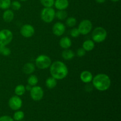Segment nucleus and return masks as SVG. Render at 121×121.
Instances as JSON below:
<instances>
[{
    "label": "nucleus",
    "instance_id": "aec40b11",
    "mask_svg": "<svg viewBox=\"0 0 121 121\" xmlns=\"http://www.w3.org/2000/svg\"><path fill=\"white\" fill-rule=\"evenodd\" d=\"M26 91V88H25V86L24 85H18L15 87L14 92L17 96H22L24 94Z\"/></svg>",
    "mask_w": 121,
    "mask_h": 121
},
{
    "label": "nucleus",
    "instance_id": "7ed1b4c3",
    "mask_svg": "<svg viewBox=\"0 0 121 121\" xmlns=\"http://www.w3.org/2000/svg\"><path fill=\"white\" fill-rule=\"evenodd\" d=\"M107 37V31L104 28L98 27L93 30L92 33V40L94 42L100 43L106 40Z\"/></svg>",
    "mask_w": 121,
    "mask_h": 121
},
{
    "label": "nucleus",
    "instance_id": "412c9836",
    "mask_svg": "<svg viewBox=\"0 0 121 121\" xmlns=\"http://www.w3.org/2000/svg\"><path fill=\"white\" fill-rule=\"evenodd\" d=\"M27 82H28V85H31V86H36L39 82V79L36 76L31 74L28 77V79H27Z\"/></svg>",
    "mask_w": 121,
    "mask_h": 121
},
{
    "label": "nucleus",
    "instance_id": "f257e3e1",
    "mask_svg": "<svg viewBox=\"0 0 121 121\" xmlns=\"http://www.w3.org/2000/svg\"><path fill=\"white\" fill-rule=\"evenodd\" d=\"M50 72L52 77L56 80H62L67 76L69 73L67 66L61 61H56L51 64Z\"/></svg>",
    "mask_w": 121,
    "mask_h": 121
},
{
    "label": "nucleus",
    "instance_id": "9d476101",
    "mask_svg": "<svg viewBox=\"0 0 121 121\" xmlns=\"http://www.w3.org/2000/svg\"><path fill=\"white\" fill-rule=\"evenodd\" d=\"M35 29L30 24H24L20 29V34L25 38H30L34 35Z\"/></svg>",
    "mask_w": 121,
    "mask_h": 121
},
{
    "label": "nucleus",
    "instance_id": "0eeeda50",
    "mask_svg": "<svg viewBox=\"0 0 121 121\" xmlns=\"http://www.w3.org/2000/svg\"><path fill=\"white\" fill-rule=\"evenodd\" d=\"M92 23L90 20H82L79 24L78 30L80 34L86 35L92 31Z\"/></svg>",
    "mask_w": 121,
    "mask_h": 121
},
{
    "label": "nucleus",
    "instance_id": "39448f33",
    "mask_svg": "<svg viewBox=\"0 0 121 121\" xmlns=\"http://www.w3.org/2000/svg\"><path fill=\"white\" fill-rule=\"evenodd\" d=\"M56 12L52 7L46 8L42 9L41 12V18L46 23H50L55 18Z\"/></svg>",
    "mask_w": 121,
    "mask_h": 121
},
{
    "label": "nucleus",
    "instance_id": "f3484780",
    "mask_svg": "<svg viewBox=\"0 0 121 121\" xmlns=\"http://www.w3.org/2000/svg\"><path fill=\"white\" fill-rule=\"evenodd\" d=\"M61 56L63 59L66 60H70L73 59L74 57V53L72 50L65 49V50L63 51L61 53Z\"/></svg>",
    "mask_w": 121,
    "mask_h": 121
},
{
    "label": "nucleus",
    "instance_id": "7c9ffc66",
    "mask_svg": "<svg viewBox=\"0 0 121 121\" xmlns=\"http://www.w3.org/2000/svg\"><path fill=\"white\" fill-rule=\"evenodd\" d=\"M0 121H14V120L9 116L4 115L0 117Z\"/></svg>",
    "mask_w": 121,
    "mask_h": 121
},
{
    "label": "nucleus",
    "instance_id": "b1692460",
    "mask_svg": "<svg viewBox=\"0 0 121 121\" xmlns=\"http://www.w3.org/2000/svg\"><path fill=\"white\" fill-rule=\"evenodd\" d=\"M11 0H0V8L2 9H7L10 7Z\"/></svg>",
    "mask_w": 121,
    "mask_h": 121
},
{
    "label": "nucleus",
    "instance_id": "f03ea898",
    "mask_svg": "<svg viewBox=\"0 0 121 121\" xmlns=\"http://www.w3.org/2000/svg\"><path fill=\"white\" fill-rule=\"evenodd\" d=\"M93 86L99 91H106L110 87L111 80L106 74L100 73L96 75L92 80Z\"/></svg>",
    "mask_w": 121,
    "mask_h": 121
},
{
    "label": "nucleus",
    "instance_id": "a878e982",
    "mask_svg": "<svg viewBox=\"0 0 121 121\" xmlns=\"http://www.w3.org/2000/svg\"><path fill=\"white\" fill-rule=\"evenodd\" d=\"M11 53V50L9 48L7 47L6 46H1L0 47V54L4 56H8Z\"/></svg>",
    "mask_w": 121,
    "mask_h": 121
},
{
    "label": "nucleus",
    "instance_id": "bb28decb",
    "mask_svg": "<svg viewBox=\"0 0 121 121\" xmlns=\"http://www.w3.org/2000/svg\"><path fill=\"white\" fill-rule=\"evenodd\" d=\"M41 4L46 8H50L54 5V0H40Z\"/></svg>",
    "mask_w": 121,
    "mask_h": 121
},
{
    "label": "nucleus",
    "instance_id": "6ab92c4d",
    "mask_svg": "<svg viewBox=\"0 0 121 121\" xmlns=\"http://www.w3.org/2000/svg\"><path fill=\"white\" fill-rule=\"evenodd\" d=\"M57 80L53 77H50L46 80V86L49 89H53L56 86Z\"/></svg>",
    "mask_w": 121,
    "mask_h": 121
},
{
    "label": "nucleus",
    "instance_id": "c85d7f7f",
    "mask_svg": "<svg viewBox=\"0 0 121 121\" xmlns=\"http://www.w3.org/2000/svg\"><path fill=\"white\" fill-rule=\"evenodd\" d=\"M70 35L73 38H77L80 35V32H79L78 28H73L70 31Z\"/></svg>",
    "mask_w": 121,
    "mask_h": 121
},
{
    "label": "nucleus",
    "instance_id": "c9c22d12",
    "mask_svg": "<svg viewBox=\"0 0 121 121\" xmlns=\"http://www.w3.org/2000/svg\"><path fill=\"white\" fill-rule=\"evenodd\" d=\"M23 121V120H21V121Z\"/></svg>",
    "mask_w": 121,
    "mask_h": 121
},
{
    "label": "nucleus",
    "instance_id": "6e6552de",
    "mask_svg": "<svg viewBox=\"0 0 121 121\" xmlns=\"http://www.w3.org/2000/svg\"><path fill=\"white\" fill-rule=\"evenodd\" d=\"M31 98L34 101H39L43 98L44 91L42 87L39 86H33L30 90Z\"/></svg>",
    "mask_w": 121,
    "mask_h": 121
},
{
    "label": "nucleus",
    "instance_id": "cd10ccee",
    "mask_svg": "<svg viewBox=\"0 0 121 121\" xmlns=\"http://www.w3.org/2000/svg\"><path fill=\"white\" fill-rule=\"evenodd\" d=\"M10 7L13 8V9L15 11L19 10L21 7V4L20 2L17 1H14L11 3Z\"/></svg>",
    "mask_w": 121,
    "mask_h": 121
},
{
    "label": "nucleus",
    "instance_id": "f704fd0d",
    "mask_svg": "<svg viewBox=\"0 0 121 121\" xmlns=\"http://www.w3.org/2000/svg\"><path fill=\"white\" fill-rule=\"evenodd\" d=\"M20 1H27V0H20Z\"/></svg>",
    "mask_w": 121,
    "mask_h": 121
},
{
    "label": "nucleus",
    "instance_id": "423d86ee",
    "mask_svg": "<svg viewBox=\"0 0 121 121\" xmlns=\"http://www.w3.org/2000/svg\"><path fill=\"white\" fill-rule=\"evenodd\" d=\"M13 39V33L9 30L3 29L0 31V45L6 46L9 44Z\"/></svg>",
    "mask_w": 121,
    "mask_h": 121
},
{
    "label": "nucleus",
    "instance_id": "9b49d317",
    "mask_svg": "<svg viewBox=\"0 0 121 121\" xmlns=\"http://www.w3.org/2000/svg\"><path fill=\"white\" fill-rule=\"evenodd\" d=\"M52 30L54 35L57 37H60L63 35L65 33L66 31V27L62 22H57L53 25Z\"/></svg>",
    "mask_w": 121,
    "mask_h": 121
},
{
    "label": "nucleus",
    "instance_id": "a211bd4d",
    "mask_svg": "<svg viewBox=\"0 0 121 121\" xmlns=\"http://www.w3.org/2000/svg\"><path fill=\"white\" fill-rule=\"evenodd\" d=\"M82 48L86 52H91L94 48L95 42L92 40H87L83 43Z\"/></svg>",
    "mask_w": 121,
    "mask_h": 121
},
{
    "label": "nucleus",
    "instance_id": "72a5a7b5",
    "mask_svg": "<svg viewBox=\"0 0 121 121\" xmlns=\"http://www.w3.org/2000/svg\"><path fill=\"white\" fill-rule=\"evenodd\" d=\"M112 1H113V2H118V1H119V0H111Z\"/></svg>",
    "mask_w": 121,
    "mask_h": 121
},
{
    "label": "nucleus",
    "instance_id": "c756f323",
    "mask_svg": "<svg viewBox=\"0 0 121 121\" xmlns=\"http://www.w3.org/2000/svg\"><path fill=\"white\" fill-rule=\"evenodd\" d=\"M76 54L78 57H83L84 56H85V54H86V51L83 48H80L77 50Z\"/></svg>",
    "mask_w": 121,
    "mask_h": 121
},
{
    "label": "nucleus",
    "instance_id": "473e14b6",
    "mask_svg": "<svg viewBox=\"0 0 121 121\" xmlns=\"http://www.w3.org/2000/svg\"><path fill=\"white\" fill-rule=\"evenodd\" d=\"M96 2L97 3H99V4H103L106 1V0H95Z\"/></svg>",
    "mask_w": 121,
    "mask_h": 121
},
{
    "label": "nucleus",
    "instance_id": "dca6fc26",
    "mask_svg": "<svg viewBox=\"0 0 121 121\" xmlns=\"http://www.w3.org/2000/svg\"><path fill=\"white\" fill-rule=\"evenodd\" d=\"M35 65L31 63H27L25 64L22 68L24 73L26 74H31L35 71Z\"/></svg>",
    "mask_w": 121,
    "mask_h": 121
},
{
    "label": "nucleus",
    "instance_id": "ddd939ff",
    "mask_svg": "<svg viewBox=\"0 0 121 121\" xmlns=\"http://www.w3.org/2000/svg\"><path fill=\"white\" fill-rule=\"evenodd\" d=\"M54 5L58 10H65L69 5L68 0H56Z\"/></svg>",
    "mask_w": 121,
    "mask_h": 121
},
{
    "label": "nucleus",
    "instance_id": "e433bc0d",
    "mask_svg": "<svg viewBox=\"0 0 121 121\" xmlns=\"http://www.w3.org/2000/svg\"><path fill=\"white\" fill-rule=\"evenodd\" d=\"M0 47H1V45H0Z\"/></svg>",
    "mask_w": 121,
    "mask_h": 121
},
{
    "label": "nucleus",
    "instance_id": "2eb2a0df",
    "mask_svg": "<svg viewBox=\"0 0 121 121\" xmlns=\"http://www.w3.org/2000/svg\"><path fill=\"white\" fill-rule=\"evenodd\" d=\"M14 17V13L12 10L10 9H5L2 15V18L4 21L6 22H10L13 20Z\"/></svg>",
    "mask_w": 121,
    "mask_h": 121
},
{
    "label": "nucleus",
    "instance_id": "5701e85b",
    "mask_svg": "<svg viewBox=\"0 0 121 121\" xmlns=\"http://www.w3.org/2000/svg\"><path fill=\"white\" fill-rule=\"evenodd\" d=\"M24 118V113L21 111H16V112L14 113L13 116V119L16 121H20L22 120Z\"/></svg>",
    "mask_w": 121,
    "mask_h": 121
},
{
    "label": "nucleus",
    "instance_id": "393cba45",
    "mask_svg": "<svg viewBox=\"0 0 121 121\" xmlns=\"http://www.w3.org/2000/svg\"><path fill=\"white\" fill-rule=\"evenodd\" d=\"M77 23L76 19L73 17H70L67 18L66 20V24L68 27H73L76 26Z\"/></svg>",
    "mask_w": 121,
    "mask_h": 121
},
{
    "label": "nucleus",
    "instance_id": "20e7f679",
    "mask_svg": "<svg viewBox=\"0 0 121 121\" xmlns=\"http://www.w3.org/2000/svg\"><path fill=\"white\" fill-rule=\"evenodd\" d=\"M35 65L40 69H46L48 68L52 64V60L47 55L41 54L35 59Z\"/></svg>",
    "mask_w": 121,
    "mask_h": 121
},
{
    "label": "nucleus",
    "instance_id": "f8f14e48",
    "mask_svg": "<svg viewBox=\"0 0 121 121\" xmlns=\"http://www.w3.org/2000/svg\"><path fill=\"white\" fill-rule=\"evenodd\" d=\"M93 78V74L89 71L85 70L80 73V80L85 83H89L92 82Z\"/></svg>",
    "mask_w": 121,
    "mask_h": 121
},
{
    "label": "nucleus",
    "instance_id": "2f4dec72",
    "mask_svg": "<svg viewBox=\"0 0 121 121\" xmlns=\"http://www.w3.org/2000/svg\"><path fill=\"white\" fill-rule=\"evenodd\" d=\"M25 88H26V91H30V90L31 89V88H32V86H31V85H27V86H25Z\"/></svg>",
    "mask_w": 121,
    "mask_h": 121
},
{
    "label": "nucleus",
    "instance_id": "4468645a",
    "mask_svg": "<svg viewBox=\"0 0 121 121\" xmlns=\"http://www.w3.org/2000/svg\"><path fill=\"white\" fill-rule=\"evenodd\" d=\"M59 44L63 49H68L72 46V40L67 37H64L60 39Z\"/></svg>",
    "mask_w": 121,
    "mask_h": 121
},
{
    "label": "nucleus",
    "instance_id": "4be33fe9",
    "mask_svg": "<svg viewBox=\"0 0 121 121\" xmlns=\"http://www.w3.org/2000/svg\"><path fill=\"white\" fill-rule=\"evenodd\" d=\"M55 17L60 20H64L67 17V13L65 10H59L56 13Z\"/></svg>",
    "mask_w": 121,
    "mask_h": 121
},
{
    "label": "nucleus",
    "instance_id": "1a4fd4ad",
    "mask_svg": "<svg viewBox=\"0 0 121 121\" xmlns=\"http://www.w3.org/2000/svg\"><path fill=\"white\" fill-rule=\"evenodd\" d=\"M9 107L13 111H18L22 106V100L18 96H13L8 101Z\"/></svg>",
    "mask_w": 121,
    "mask_h": 121
}]
</instances>
